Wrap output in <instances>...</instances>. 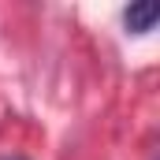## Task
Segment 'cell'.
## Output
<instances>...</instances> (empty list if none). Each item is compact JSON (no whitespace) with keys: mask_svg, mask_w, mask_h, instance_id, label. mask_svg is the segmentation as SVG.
Returning <instances> with one entry per match:
<instances>
[{"mask_svg":"<svg viewBox=\"0 0 160 160\" xmlns=\"http://www.w3.org/2000/svg\"><path fill=\"white\" fill-rule=\"evenodd\" d=\"M15 160H22V157H15Z\"/></svg>","mask_w":160,"mask_h":160,"instance_id":"7a4b0ae2","label":"cell"},{"mask_svg":"<svg viewBox=\"0 0 160 160\" xmlns=\"http://www.w3.org/2000/svg\"><path fill=\"white\" fill-rule=\"evenodd\" d=\"M160 19V8L153 0H145V4H130L127 11H123V22H127V34H149L153 26H157Z\"/></svg>","mask_w":160,"mask_h":160,"instance_id":"6da1fadb","label":"cell"}]
</instances>
